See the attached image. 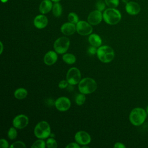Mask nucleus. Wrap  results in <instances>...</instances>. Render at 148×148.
<instances>
[{"mask_svg": "<svg viewBox=\"0 0 148 148\" xmlns=\"http://www.w3.org/2000/svg\"><path fill=\"white\" fill-rule=\"evenodd\" d=\"M146 111L142 108L133 109L129 115V120L134 126H140L145 121L147 117Z\"/></svg>", "mask_w": 148, "mask_h": 148, "instance_id": "nucleus-1", "label": "nucleus"}, {"mask_svg": "<svg viewBox=\"0 0 148 148\" xmlns=\"http://www.w3.org/2000/svg\"><path fill=\"white\" fill-rule=\"evenodd\" d=\"M97 88V83L91 77H84L78 84V89L80 92L84 94H90L94 92Z\"/></svg>", "mask_w": 148, "mask_h": 148, "instance_id": "nucleus-2", "label": "nucleus"}, {"mask_svg": "<svg viewBox=\"0 0 148 148\" xmlns=\"http://www.w3.org/2000/svg\"><path fill=\"white\" fill-rule=\"evenodd\" d=\"M97 56L102 62L109 63L114 59V52L110 46L103 45L97 48Z\"/></svg>", "mask_w": 148, "mask_h": 148, "instance_id": "nucleus-3", "label": "nucleus"}, {"mask_svg": "<svg viewBox=\"0 0 148 148\" xmlns=\"http://www.w3.org/2000/svg\"><path fill=\"white\" fill-rule=\"evenodd\" d=\"M103 19L105 22L109 25H115L120 22L121 19V13L116 8H109L104 10Z\"/></svg>", "mask_w": 148, "mask_h": 148, "instance_id": "nucleus-4", "label": "nucleus"}, {"mask_svg": "<svg viewBox=\"0 0 148 148\" xmlns=\"http://www.w3.org/2000/svg\"><path fill=\"white\" fill-rule=\"evenodd\" d=\"M34 133L38 139H46L50 136L51 127L47 121H41L35 125Z\"/></svg>", "mask_w": 148, "mask_h": 148, "instance_id": "nucleus-5", "label": "nucleus"}, {"mask_svg": "<svg viewBox=\"0 0 148 148\" xmlns=\"http://www.w3.org/2000/svg\"><path fill=\"white\" fill-rule=\"evenodd\" d=\"M70 46V40L68 37L61 36L57 38L54 42L53 48L57 54H64L68 50Z\"/></svg>", "mask_w": 148, "mask_h": 148, "instance_id": "nucleus-6", "label": "nucleus"}, {"mask_svg": "<svg viewBox=\"0 0 148 148\" xmlns=\"http://www.w3.org/2000/svg\"><path fill=\"white\" fill-rule=\"evenodd\" d=\"M66 80L69 85H76L79 84L81 80V73L76 67H72L68 71L66 76Z\"/></svg>", "mask_w": 148, "mask_h": 148, "instance_id": "nucleus-7", "label": "nucleus"}, {"mask_svg": "<svg viewBox=\"0 0 148 148\" xmlns=\"http://www.w3.org/2000/svg\"><path fill=\"white\" fill-rule=\"evenodd\" d=\"M76 32L80 35L87 36L92 32V27L88 22L86 21H79L76 24Z\"/></svg>", "mask_w": 148, "mask_h": 148, "instance_id": "nucleus-8", "label": "nucleus"}, {"mask_svg": "<svg viewBox=\"0 0 148 148\" xmlns=\"http://www.w3.org/2000/svg\"><path fill=\"white\" fill-rule=\"evenodd\" d=\"M56 108L60 112L67 111L71 107V102L70 99L66 97H60L58 98L54 102Z\"/></svg>", "mask_w": 148, "mask_h": 148, "instance_id": "nucleus-9", "label": "nucleus"}, {"mask_svg": "<svg viewBox=\"0 0 148 148\" xmlns=\"http://www.w3.org/2000/svg\"><path fill=\"white\" fill-rule=\"evenodd\" d=\"M29 123L28 117L23 114L16 116L12 121L13 126L17 129H23L26 127Z\"/></svg>", "mask_w": 148, "mask_h": 148, "instance_id": "nucleus-10", "label": "nucleus"}, {"mask_svg": "<svg viewBox=\"0 0 148 148\" xmlns=\"http://www.w3.org/2000/svg\"><path fill=\"white\" fill-rule=\"evenodd\" d=\"M75 141L80 145H87L91 140L90 134L84 131H79L75 135Z\"/></svg>", "mask_w": 148, "mask_h": 148, "instance_id": "nucleus-11", "label": "nucleus"}, {"mask_svg": "<svg viewBox=\"0 0 148 148\" xmlns=\"http://www.w3.org/2000/svg\"><path fill=\"white\" fill-rule=\"evenodd\" d=\"M102 19L103 14H102V12L97 9L90 12L87 17L88 22L92 25L99 24L102 21Z\"/></svg>", "mask_w": 148, "mask_h": 148, "instance_id": "nucleus-12", "label": "nucleus"}, {"mask_svg": "<svg viewBox=\"0 0 148 148\" xmlns=\"http://www.w3.org/2000/svg\"><path fill=\"white\" fill-rule=\"evenodd\" d=\"M127 13L130 15H136L140 11V5L136 2L129 1L125 4V7Z\"/></svg>", "mask_w": 148, "mask_h": 148, "instance_id": "nucleus-13", "label": "nucleus"}, {"mask_svg": "<svg viewBox=\"0 0 148 148\" xmlns=\"http://www.w3.org/2000/svg\"><path fill=\"white\" fill-rule=\"evenodd\" d=\"M58 60L57 53L54 50H50L47 51L44 56V63L49 66L54 64Z\"/></svg>", "mask_w": 148, "mask_h": 148, "instance_id": "nucleus-14", "label": "nucleus"}, {"mask_svg": "<svg viewBox=\"0 0 148 148\" xmlns=\"http://www.w3.org/2000/svg\"><path fill=\"white\" fill-rule=\"evenodd\" d=\"M48 24V19L44 14H39L36 16L34 20V25L38 29L45 28Z\"/></svg>", "mask_w": 148, "mask_h": 148, "instance_id": "nucleus-15", "label": "nucleus"}, {"mask_svg": "<svg viewBox=\"0 0 148 148\" xmlns=\"http://www.w3.org/2000/svg\"><path fill=\"white\" fill-rule=\"evenodd\" d=\"M61 32L65 36H69L73 34L76 31V24L70 22L63 24L61 27Z\"/></svg>", "mask_w": 148, "mask_h": 148, "instance_id": "nucleus-16", "label": "nucleus"}, {"mask_svg": "<svg viewBox=\"0 0 148 148\" xmlns=\"http://www.w3.org/2000/svg\"><path fill=\"white\" fill-rule=\"evenodd\" d=\"M53 6V4L52 3L51 0H43L40 3L39 9L42 14H45L52 10Z\"/></svg>", "mask_w": 148, "mask_h": 148, "instance_id": "nucleus-17", "label": "nucleus"}, {"mask_svg": "<svg viewBox=\"0 0 148 148\" xmlns=\"http://www.w3.org/2000/svg\"><path fill=\"white\" fill-rule=\"evenodd\" d=\"M88 40L91 46L98 47L102 45L101 38L96 34H91L88 36Z\"/></svg>", "mask_w": 148, "mask_h": 148, "instance_id": "nucleus-18", "label": "nucleus"}, {"mask_svg": "<svg viewBox=\"0 0 148 148\" xmlns=\"http://www.w3.org/2000/svg\"><path fill=\"white\" fill-rule=\"evenodd\" d=\"M28 95L27 90L23 87L17 88L14 92V96L17 99H23L26 98Z\"/></svg>", "mask_w": 148, "mask_h": 148, "instance_id": "nucleus-19", "label": "nucleus"}, {"mask_svg": "<svg viewBox=\"0 0 148 148\" xmlns=\"http://www.w3.org/2000/svg\"><path fill=\"white\" fill-rule=\"evenodd\" d=\"M62 60L67 64H73L76 61L75 56L71 53H64L62 56Z\"/></svg>", "mask_w": 148, "mask_h": 148, "instance_id": "nucleus-20", "label": "nucleus"}, {"mask_svg": "<svg viewBox=\"0 0 148 148\" xmlns=\"http://www.w3.org/2000/svg\"><path fill=\"white\" fill-rule=\"evenodd\" d=\"M52 12L53 15L56 17H60L61 16L62 13V8L61 5L58 2H54L52 8Z\"/></svg>", "mask_w": 148, "mask_h": 148, "instance_id": "nucleus-21", "label": "nucleus"}, {"mask_svg": "<svg viewBox=\"0 0 148 148\" xmlns=\"http://www.w3.org/2000/svg\"><path fill=\"white\" fill-rule=\"evenodd\" d=\"M86 94L83 93H79L77 94L75 97V102L77 105H82L86 101Z\"/></svg>", "mask_w": 148, "mask_h": 148, "instance_id": "nucleus-22", "label": "nucleus"}, {"mask_svg": "<svg viewBox=\"0 0 148 148\" xmlns=\"http://www.w3.org/2000/svg\"><path fill=\"white\" fill-rule=\"evenodd\" d=\"M46 146V142L43 139H39L35 140L31 145L32 148H45Z\"/></svg>", "mask_w": 148, "mask_h": 148, "instance_id": "nucleus-23", "label": "nucleus"}, {"mask_svg": "<svg viewBox=\"0 0 148 148\" xmlns=\"http://www.w3.org/2000/svg\"><path fill=\"white\" fill-rule=\"evenodd\" d=\"M17 136V131L16 128L14 127H10L8 131V137L10 140H13L16 138Z\"/></svg>", "mask_w": 148, "mask_h": 148, "instance_id": "nucleus-24", "label": "nucleus"}, {"mask_svg": "<svg viewBox=\"0 0 148 148\" xmlns=\"http://www.w3.org/2000/svg\"><path fill=\"white\" fill-rule=\"evenodd\" d=\"M68 20L69 22L76 24L79 21V17L75 13L71 12L68 14Z\"/></svg>", "mask_w": 148, "mask_h": 148, "instance_id": "nucleus-25", "label": "nucleus"}, {"mask_svg": "<svg viewBox=\"0 0 148 148\" xmlns=\"http://www.w3.org/2000/svg\"><path fill=\"white\" fill-rule=\"evenodd\" d=\"M46 146L48 148H57L58 146L57 141L53 137L48 138L46 140Z\"/></svg>", "mask_w": 148, "mask_h": 148, "instance_id": "nucleus-26", "label": "nucleus"}, {"mask_svg": "<svg viewBox=\"0 0 148 148\" xmlns=\"http://www.w3.org/2000/svg\"><path fill=\"white\" fill-rule=\"evenodd\" d=\"M106 3L105 1H103L102 0H98L95 5V7H96V9L102 12L103 10H105V6H106Z\"/></svg>", "mask_w": 148, "mask_h": 148, "instance_id": "nucleus-27", "label": "nucleus"}, {"mask_svg": "<svg viewBox=\"0 0 148 148\" xmlns=\"http://www.w3.org/2000/svg\"><path fill=\"white\" fill-rule=\"evenodd\" d=\"M105 2L109 8H116L119 6V0H105Z\"/></svg>", "mask_w": 148, "mask_h": 148, "instance_id": "nucleus-28", "label": "nucleus"}, {"mask_svg": "<svg viewBox=\"0 0 148 148\" xmlns=\"http://www.w3.org/2000/svg\"><path fill=\"white\" fill-rule=\"evenodd\" d=\"M11 148H19V147H26V145L24 143V142L18 140L13 142L12 143V145L9 146Z\"/></svg>", "mask_w": 148, "mask_h": 148, "instance_id": "nucleus-29", "label": "nucleus"}, {"mask_svg": "<svg viewBox=\"0 0 148 148\" xmlns=\"http://www.w3.org/2000/svg\"><path fill=\"white\" fill-rule=\"evenodd\" d=\"M68 84H69L68 82L66 79V80H61L59 82L58 86V87L60 88L64 89V88H65L66 87H67Z\"/></svg>", "mask_w": 148, "mask_h": 148, "instance_id": "nucleus-30", "label": "nucleus"}, {"mask_svg": "<svg viewBox=\"0 0 148 148\" xmlns=\"http://www.w3.org/2000/svg\"><path fill=\"white\" fill-rule=\"evenodd\" d=\"M0 146L2 148H8L9 143L6 139L2 138L0 140Z\"/></svg>", "mask_w": 148, "mask_h": 148, "instance_id": "nucleus-31", "label": "nucleus"}, {"mask_svg": "<svg viewBox=\"0 0 148 148\" xmlns=\"http://www.w3.org/2000/svg\"><path fill=\"white\" fill-rule=\"evenodd\" d=\"M97 47L91 46L89 47L88 49V53L91 55H94L95 54H97Z\"/></svg>", "mask_w": 148, "mask_h": 148, "instance_id": "nucleus-32", "label": "nucleus"}, {"mask_svg": "<svg viewBox=\"0 0 148 148\" xmlns=\"http://www.w3.org/2000/svg\"><path fill=\"white\" fill-rule=\"evenodd\" d=\"M66 148H80V145L78 144L76 142H71L68 144Z\"/></svg>", "mask_w": 148, "mask_h": 148, "instance_id": "nucleus-33", "label": "nucleus"}, {"mask_svg": "<svg viewBox=\"0 0 148 148\" xmlns=\"http://www.w3.org/2000/svg\"><path fill=\"white\" fill-rule=\"evenodd\" d=\"M114 148H125V146L121 142H116L114 145Z\"/></svg>", "mask_w": 148, "mask_h": 148, "instance_id": "nucleus-34", "label": "nucleus"}, {"mask_svg": "<svg viewBox=\"0 0 148 148\" xmlns=\"http://www.w3.org/2000/svg\"><path fill=\"white\" fill-rule=\"evenodd\" d=\"M0 44H1V50H0V54H2L3 52V45L2 42L1 41L0 42Z\"/></svg>", "mask_w": 148, "mask_h": 148, "instance_id": "nucleus-35", "label": "nucleus"}, {"mask_svg": "<svg viewBox=\"0 0 148 148\" xmlns=\"http://www.w3.org/2000/svg\"><path fill=\"white\" fill-rule=\"evenodd\" d=\"M123 1V2H124V3H125V4L127 3V2H128L129 1H128V0H122Z\"/></svg>", "mask_w": 148, "mask_h": 148, "instance_id": "nucleus-36", "label": "nucleus"}, {"mask_svg": "<svg viewBox=\"0 0 148 148\" xmlns=\"http://www.w3.org/2000/svg\"><path fill=\"white\" fill-rule=\"evenodd\" d=\"M52 2H59L60 0H51Z\"/></svg>", "mask_w": 148, "mask_h": 148, "instance_id": "nucleus-37", "label": "nucleus"}, {"mask_svg": "<svg viewBox=\"0 0 148 148\" xmlns=\"http://www.w3.org/2000/svg\"><path fill=\"white\" fill-rule=\"evenodd\" d=\"M1 2H3V3H5V2H6L8 0H1Z\"/></svg>", "mask_w": 148, "mask_h": 148, "instance_id": "nucleus-38", "label": "nucleus"}, {"mask_svg": "<svg viewBox=\"0 0 148 148\" xmlns=\"http://www.w3.org/2000/svg\"><path fill=\"white\" fill-rule=\"evenodd\" d=\"M146 111L147 113L148 114V105H147V107H146Z\"/></svg>", "mask_w": 148, "mask_h": 148, "instance_id": "nucleus-39", "label": "nucleus"}]
</instances>
